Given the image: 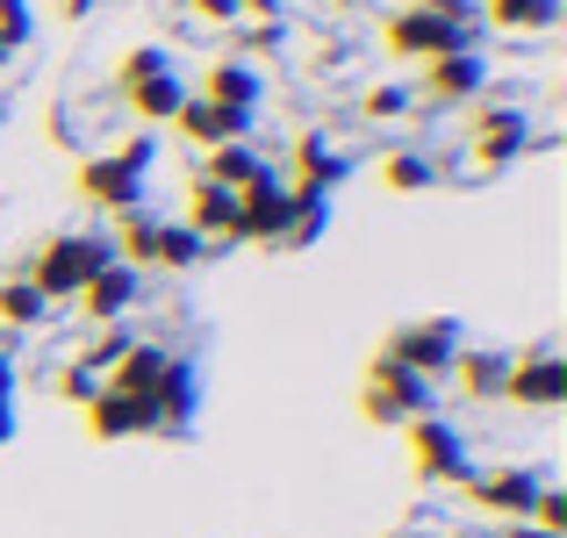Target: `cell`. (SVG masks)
I'll return each instance as SVG.
<instances>
[{"instance_id": "d6986e66", "label": "cell", "mask_w": 567, "mask_h": 538, "mask_svg": "<svg viewBox=\"0 0 567 538\" xmlns=\"http://www.w3.org/2000/svg\"><path fill=\"white\" fill-rule=\"evenodd\" d=\"M202 101H216V108H245V115H259V94H266V80L245 65V58H216V65L202 72V86H194Z\"/></svg>"}, {"instance_id": "4fadbf2b", "label": "cell", "mask_w": 567, "mask_h": 538, "mask_svg": "<svg viewBox=\"0 0 567 538\" xmlns=\"http://www.w3.org/2000/svg\"><path fill=\"white\" fill-rule=\"evenodd\" d=\"M72 302H80V317H86V323H101V331H109V323H123L130 309L144 302V273L115 259V266H101V273L86 280V288L72 294Z\"/></svg>"}, {"instance_id": "30bf717a", "label": "cell", "mask_w": 567, "mask_h": 538, "mask_svg": "<svg viewBox=\"0 0 567 538\" xmlns=\"http://www.w3.org/2000/svg\"><path fill=\"white\" fill-rule=\"evenodd\" d=\"M503 402H517V410H560L567 402V359L554 345L511 359V381H503Z\"/></svg>"}, {"instance_id": "277c9868", "label": "cell", "mask_w": 567, "mask_h": 538, "mask_svg": "<svg viewBox=\"0 0 567 538\" xmlns=\"http://www.w3.org/2000/svg\"><path fill=\"white\" fill-rule=\"evenodd\" d=\"M439 410V381H424V373L410 366H388V359H374L367 366V387H360V416L381 431H402L410 416H431Z\"/></svg>"}, {"instance_id": "3957f363", "label": "cell", "mask_w": 567, "mask_h": 538, "mask_svg": "<svg viewBox=\"0 0 567 538\" xmlns=\"http://www.w3.org/2000/svg\"><path fill=\"white\" fill-rule=\"evenodd\" d=\"M115 259L123 266H166V273H187V266H202L208 259V245L187 230V223H166V216H152V208H130V216H115Z\"/></svg>"}, {"instance_id": "484cf974", "label": "cell", "mask_w": 567, "mask_h": 538, "mask_svg": "<svg viewBox=\"0 0 567 538\" xmlns=\"http://www.w3.org/2000/svg\"><path fill=\"white\" fill-rule=\"evenodd\" d=\"M482 14L496 29H554L560 22V0H488Z\"/></svg>"}, {"instance_id": "60d3db41", "label": "cell", "mask_w": 567, "mask_h": 538, "mask_svg": "<svg viewBox=\"0 0 567 538\" xmlns=\"http://www.w3.org/2000/svg\"><path fill=\"white\" fill-rule=\"evenodd\" d=\"M338 8H360V0H338Z\"/></svg>"}, {"instance_id": "f35d334b", "label": "cell", "mask_w": 567, "mask_h": 538, "mask_svg": "<svg viewBox=\"0 0 567 538\" xmlns=\"http://www.w3.org/2000/svg\"><path fill=\"white\" fill-rule=\"evenodd\" d=\"M14 438V402H0V445Z\"/></svg>"}, {"instance_id": "8992f818", "label": "cell", "mask_w": 567, "mask_h": 538, "mask_svg": "<svg viewBox=\"0 0 567 538\" xmlns=\"http://www.w3.org/2000/svg\"><path fill=\"white\" fill-rule=\"evenodd\" d=\"M460 345H467L460 317H424V323H402V331H388L381 359H388V366L424 373V381H445V373H453V359H460Z\"/></svg>"}, {"instance_id": "52a82bcc", "label": "cell", "mask_w": 567, "mask_h": 538, "mask_svg": "<svg viewBox=\"0 0 567 538\" xmlns=\"http://www.w3.org/2000/svg\"><path fill=\"white\" fill-rule=\"evenodd\" d=\"M381 43L395 58H445V51H474V29H460V22H445V14H431V8H395L381 22Z\"/></svg>"}, {"instance_id": "f1b7e54d", "label": "cell", "mask_w": 567, "mask_h": 538, "mask_svg": "<svg viewBox=\"0 0 567 538\" xmlns=\"http://www.w3.org/2000/svg\"><path fill=\"white\" fill-rule=\"evenodd\" d=\"M130 345H137V338H130V331H115V323H109V331H94V345L80 352V366L94 373V381H109V373H115V359H123Z\"/></svg>"}, {"instance_id": "d6a6232c", "label": "cell", "mask_w": 567, "mask_h": 538, "mask_svg": "<svg viewBox=\"0 0 567 538\" xmlns=\"http://www.w3.org/2000/svg\"><path fill=\"white\" fill-rule=\"evenodd\" d=\"M187 14L194 22H216V29H237L245 14H237V0H187Z\"/></svg>"}, {"instance_id": "4dcf8cb0", "label": "cell", "mask_w": 567, "mask_h": 538, "mask_svg": "<svg viewBox=\"0 0 567 538\" xmlns=\"http://www.w3.org/2000/svg\"><path fill=\"white\" fill-rule=\"evenodd\" d=\"M360 115H374V123H395V115H410V86H367Z\"/></svg>"}, {"instance_id": "7402d4cb", "label": "cell", "mask_w": 567, "mask_h": 538, "mask_svg": "<svg viewBox=\"0 0 567 538\" xmlns=\"http://www.w3.org/2000/svg\"><path fill=\"white\" fill-rule=\"evenodd\" d=\"M187 94H194V86L181 80V72H158V80L130 86L123 101H130V115H137V123H152V130H158V123H173V115H181V101H187Z\"/></svg>"}, {"instance_id": "603a6c76", "label": "cell", "mask_w": 567, "mask_h": 538, "mask_svg": "<svg viewBox=\"0 0 567 538\" xmlns=\"http://www.w3.org/2000/svg\"><path fill=\"white\" fill-rule=\"evenodd\" d=\"M0 323H8V331H43V323H51V302L14 273V280H0Z\"/></svg>"}, {"instance_id": "d590c367", "label": "cell", "mask_w": 567, "mask_h": 538, "mask_svg": "<svg viewBox=\"0 0 567 538\" xmlns=\"http://www.w3.org/2000/svg\"><path fill=\"white\" fill-rule=\"evenodd\" d=\"M94 8H101V0H58V14H65V22H86Z\"/></svg>"}, {"instance_id": "d4e9b609", "label": "cell", "mask_w": 567, "mask_h": 538, "mask_svg": "<svg viewBox=\"0 0 567 538\" xmlns=\"http://www.w3.org/2000/svg\"><path fill=\"white\" fill-rule=\"evenodd\" d=\"M381 187H395V194H424V187H439V166H431L424 152H388V158H381Z\"/></svg>"}, {"instance_id": "7a4b0ae2", "label": "cell", "mask_w": 567, "mask_h": 538, "mask_svg": "<svg viewBox=\"0 0 567 538\" xmlns=\"http://www.w3.org/2000/svg\"><path fill=\"white\" fill-rule=\"evenodd\" d=\"M152 166H158V137L115 144V152H101V158L80 166V201L109 208V216H130V208H144V194H152Z\"/></svg>"}, {"instance_id": "6da1fadb", "label": "cell", "mask_w": 567, "mask_h": 538, "mask_svg": "<svg viewBox=\"0 0 567 538\" xmlns=\"http://www.w3.org/2000/svg\"><path fill=\"white\" fill-rule=\"evenodd\" d=\"M101 266H115V245H109V230H58V237H43L37 251H29V266H22V280L43 294V302H72V294L86 288V280L101 273Z\"/></svg>"}, {"instance_id": "836d02e7", "label": "cell", "mask_w": 567, "mask_h": 538, "mask_svg": "<svg viewBox=\"0 0 567 538\" xmlns=\"http://www.w3.org/2000/svg\"><path fill=\"white\" fill-rule=\"evenodd\" d=\"M237 43H245V51H280V43H288V22H251Z\"/></svg>"}, {"instance_id": "44dd1931", "label": "cell", "mask_w": 567, "mask_h": 538, "mask_svg": "<svg viewBox=\"0 0 567 538\" xmlns=\"http://www.w3.org/2000/svg\"><path fill=\"white\" fill-rule=\"evenodd\" d=\"M453 381H460V395H474V402H503V381H511V352H474V345H460Z\"/></svg>"}, {"instance_id": "7c38bea8", "label": "cell", "mask_w": 567, "mask_h": 538, "mask_svg": "<svg viewBox=\"0 0 567 538\" xmlns=\"http://www.w3.org/2000/svg\"><path fill=\"white\" fill-rule=\"evenodd\" d=\"M352 179V152H338L323 130H302L295 137V152H288V187H302V194H338Z\"/></svg>"}, {"instance_id": "ac0fdd59", "label": "cell", "mask_w": 567, "mask_h": 538, "mask_svg": "<svg viewBox=\"0 0 567 538\" xmlns=\"http://www.w3.org/2000/svg\"><path fill=\"white\" fill-rule=\"evenodd\" d=\"M181 373V352H166V345H130L123 359H115V373H109V387L115 395H137V402H152L158 387Z\"/></svg>"}, {"instance_id": "b9f144b4", "label": "cell", "mask_w": 567, "mask_h": 538, "mask_svg": "<svg viewBox=\"0 0 567 538\" xmlns=\"http://www.w3.org/2000/svg\"><path fill=\"white\" fill-rule=\"evenodd\" d=\"M416 538H439V531H416Z\"/></svg>"}, {"instance_id": "5bb4252c", "label": "cell", "mask_w": 567, "mask_h": 538, "mask_svg": "<svg viewBox=\"0 0 567 538\" xmlns=\"http://www.w3.org/2000/svg\"><path fill=\"white\" fill-rule=\"evenodd\" d=\"M251 123H259V115H245V108H216V101H202V94H187V101H181V115H173V130H181L187 144H202V152H216V144H245V137H251Z\"/></svg>"}, {"instance_id": "ba28073f", "label": "cell", "mask_w": 567, "mask_h": 538, "mask_svg": "<svg viewBox=\"0 0 567 538\" xmlns=\"http://www.w3.org/2000/svg\"><path fill=\"white\" fill-rule=\"evenodd\" d=\"M546 474L539 467H474L467 474V503L482 517H503V525H525L532 503H539Z\"/></svg>"}, {"instance_id": "74e56055", "label": "cell", "mask_w": 567, "mask_h": 538, "mask_svg": "<svg viewBox=\"0 0 567 538\" xmlns=\"http://www.w3.org/2000/svg\"><path fill=\"white\" fill-rule=\"evenodd\" d=\"M503 538H546V531H539V525L525 517V525H503Z\"/></svg>"}, {"instance_id": "4316f807", "label": "cell", "mask_w": 567, "mask_h": 538, "mask_svg": "<svg viewBox=\"0 0 567 538\" xmlns=\"http://www.w3.org/2000/svg\"><path fill=\"white\" fill-rule=\"evenodd\" d=\"M158 72H173V51H166V43H137V51H123V65H115V94L158 80Z\"/></svg>"}, {"instance_id": "ab89813d", "label": "cell", "mask_w": 567, "mask_h": 538, "mask_svg": "<svg viewBox=\"0 0 567 538\" xmlns=\"http://www.w3.org/2000/svg\"><path fill=\"white\" fill-rule=\"evenodd\" d=\"M0 130H8V101H0Z\"/></svg>"}, {"instance_id": "83f0119b", "label": "cell", "mask_w": 567, "mask_h": 538, "mask_svg": "<svg viewBox=\"0 0 567 538\" xmlns=\"http://www.w3.org/2000/svg\"><path fill=\"white\" fill-rule=\"evenodd\" d=\"M29 37H37V8L29 0H0V65H14L29 51Z\"/></svg>"}, {"instance_id": "9a60e30c", "label": "cell", "mask_w": 567, "mask_h": 538, "mask_svg": "<svg viewBox=\"0 0 567 538\" xmlns=\"http://www.w3.org/2000/svg\"><path fill=\"white\" fill-rule=\"evenodd\" d=\"M424 94L445 101V108L488 94V58L482 51H445V58H431V65H424Z\"/></svg>"}, {"instance_id": "9c48e42d", "label": "cell", "mask_w": 567, "mask_h": 538, "mask_svg": "<svg viewBox=\"0 0 567 538\" xmlns=\"http://www.w3.org/2000/svg\"><path fill=\"white\" fill-rule=\"evenodd\" d=\"M288 216H295V187H288L280 173H266L259 187L237 194V245H274V251H280Z\"/></svg>"}, {"instance_id": "cb8c5ba5", "label": "cell", "mask_w": 567, "mask_h": 538, "mask_svg": "<svg viewBox=\"0 0 567 538\" xmlns=\"http://www.w3.org/2000/svg\"><path fill=\"white\" fill-rule=\"evenodd\" d=\"M323 230H331V194H302V187H295V216H288V237H280V251H309Z\"/></svg>"}, {"instance_id": "1f68e13d", "label": "cell", "mask_w": 567, "mask_h": 538, "mask_svg": "<svg viewBox=\"0 0 567 538\" xmlns=\"http://www.w3.org/2000/svg\"><path fill=\"white\" fill-rule=\"evenodd\" d=\"M58 395H65V402H80V410H86V402H94V395H101V381H94V373H86V366H80V359H72V366H65V373H58Z\"/></svg>"}, {"instance_id": "e575fe53", "label": "cell", "mask_w": 567, "mask_h": 538, "mask_svg": "<svg viewBox=\"0 0 567 538\" xmlns=\"http://www.w3.org/2000/svg\"><path fill=\"white\" fill-rule=\"evenodd\" d=\"M280 8H288V0H237L245 22H280Z\"/></svg>"}, {"instance_id": "2e32d148", "label": "cell", "mask_w": 567, "mask_h": 538, "mask_svg": "<svg viewBox=\"0 0 567 538\" xmlns=\"http://www.w3.org/2000/svg\"><path fill=\"white\" fill-rule=\"evenodd\" d=\"M187 230L194 237H202V245L208 251H216V245H237V194L230 187H216V179H194V187H187Z\"/></svg>"}, {"instance_id": "f546056e", "label": "cell", "mask_w": 567, "mask_h": 538, "mask_svg": "<svg viewBox=\"0 0 567 538\" xmlns=\"http://www.w3.org/2000/svg\"><path fill=\"white\" fill-rule=\"evenodd\" d=\"M532 525H539L546 538H567V496H560L554 482H546V488H539V503H532Z\"/></svg>"}, {"instance_id": "e0dca14e", "label": "cell", "mask_w": 567, "mask_h": 538, "mask_svg": "<svg viewBox=\"0 0 567 538\" xmlns=\"http://www.w3.org/2000/svg\"><path fill=\"white\" fill-rule=\"evenodd\" d=\"M86 438H101V445H115V438H152V402L115 395V387L101 381V395L86 402Z\"/></svg>"}, {"instance_id": "5b68a950", "label": "cell", "mask_w": 567, "mask_h": 538, "mask_svg": "<svg viewBox=\"0 0 567 538\" xmlns=\"http://www.w3.org/2000/svg\"><path fill=\"white\" fill-rule=\"evenodd\" d=\"M402 438H410V467H416V482H431V488H467V474H474V453H467V438H460V424L453 416H410L402 424Z\"/></svg>"}, {"instance_id": "ffe728a7", "label": "cell", "mask_w": 567, "mask_h": 538, "mask_svg": "<svg viewBox=\"0 0 567 538\" xmlns=\"http://www.w3.org/2000/svg\"><path fill=\"white\" fill-rule=\"evenodd\" d=\"M266 173H280V166L266 152H251V137L245 144H216V152H208V166H202V179H216V187H230V194L259 187Z\"/></svg>"}, {"instance_id": "8fae6325", "label": "cell", "mask_w": 567, "mask_h": 538, "mask_svg": "<svg viewBox=\"0 0 567 538\" xmlns=\"http://www.w3.org/2000/svg\"><path fill=\"white\" fill-rule=\"evenodd\" d=\"M525 152H532V115L517 108V101H511V108L496 101V108L474 115V166H482V173H503L511 158H525Z\"/></svg>"}, {"instance_id": "8d00e7d4", "label": "cell", "mask_w": 567, "mask_h": 538, "mask_svg": "<svg viewBox=\"0 0 567 538\" xmlns=\"http://www.w3.org/2000/svg\"><path fill=\"white\" fill-rule=\"evenodd\" d=\"M0 402H14V359L0 352Z\"/></svg>"}]
</instances>
